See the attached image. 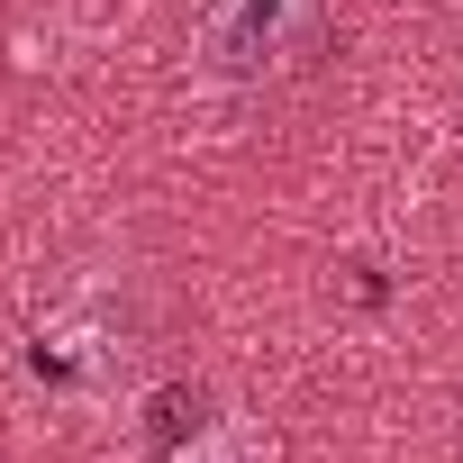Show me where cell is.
Returning a JSON list of instances; mask_svg holds the SVG:
<instances>
[{
  "mask_svg": "<svg viewBox=\"0 0 463 463\" xmlns=\"http://www.w3.org/2000/svg\"><path fill=\"white\" fill-rule=\"evenodd\" d=\"M309 0H218V19H209V64L218 73H255L291 46Z\"/></svg>",
  "mask_w": 463,
  "mask_h": 463,
  "instance_id": "1",
  "label": "cell"
},
{
  "mask_svg": "<svg viewBox=\"0 0 463 463\" xmlns=\"http://www.w3.org/2000/svg\"><path fill=\"white\" fill-rule=\"evenodd\" d=\"M191 463H246V454H237V445H200Z\"/></svg>",
  "mask_w": 463,
  "mask_h": 463,
  "instance_id": "2",
  "label": "cell"
}]
</instances>
